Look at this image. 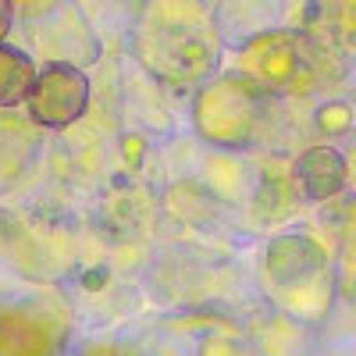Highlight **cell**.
I'll return each mask as SVG.
<instances>
[{"mask_svg": "<svg viewBox=\"0 0 356 356\" xmlns=\"http://www.w3.org/2000/svg\"><path fill=\"white\" fill-rule=\"evenodd\" d=\"M143 61L161 75H200L214 65V33L207 29L193 0H161L143 18Z\"/></svg>", "mask_w": 356, "mask_h": 356, "instance_id": "1", "label": "cell"}, {"mask_svg": "<svg viewBox=\"0 0 356 356\" xmlns=\"http://www.w3.org/2000/svg\"><path fill=\"white\" fill-rule=\"evenodd\" d=\"M89 75L68 61H50L36 68L29 89V114L43 129H68L89 111Z\"/></svg>", "mask_w": 356, "mask_h": 356, "instance_id": "2", "label": "cell"}, {"mask_svg": "<svg viewBox=\"0 0 356 356\" xmlns=\"http://www.w3.org/2000/svg\"><path fill=\"white\" fill-rule=\"evenodd\" d=\"M246 68L271 82V86H296L307 75V57H303V40L275 33V36H260L246 50Z\"/></svg>", "mask_w": 356, "mask_h": 356, "instance_id": "3", "label": "cell"}, {"mask_svg": "<svg viewBox=\"0 0 356 356\" xmlns=\"http://www.w3.org/2000/svg\"><path fill=\"white\" fill-rule=\"evenodd\" d=\"M292 171L307 200H332L346 186V157L335 146H310L300 154Z\"/></svg>", "mask_w": 356, "mask_h": 356, "instance_id": "4", "label": "cell"}, {"mask_svg": "<svg viewBox=\"0 0 356 356\" xmlns=\"http://www.w3.org/2000/svg\"><path fill=\"white\" fill-rule=\"evenodd\" d=\"M57 328L25 310H0V356H50Z\"/></svg>", "mask_w": 356, "mask_h": 356, "instance_id": "5", "label": "cell"}, {"mask_svg": "<svg viewBox=\"0 0 356 356\" xmlns=\"http://www.w3.org/2000/svg\"><path fill=\"white\" fill-rule=\"evenodd\" d=\"M36 79V65L25 50H15L8 43H0V107L11 111L29 100V89Z\"/></svg>", "mask_w": 356, "mask_h": 356, "instance_id": "6", "label": "cell"}, {"mask_svg": "<svg viewBox=\"0 0 356 356\" xmlns=\"http://www.w3.org/2000/svg\"><path fill=\"white\" fill-rule=\"evenodd\" d=\"M8 29H11V0H0V43H4Z\"/></svg>", "mask_w": 356, "mask_h": 356, "instance_id": "7", "label": "cell"}, {"mask_svg": "<svg viewBox=\"0 0 356 356\" xmlns=\"http://www.w3.org/2000/svg\"><path fill=\"white\" fill-rule=\"evenodd\" d=\"M11 4H15V0H11ZM29 4H33V0H29Z\"/></svg>", "mask_w": 356, "mask_h": 356, "instance_id": "8", "label": "cell"}]
</instances>
